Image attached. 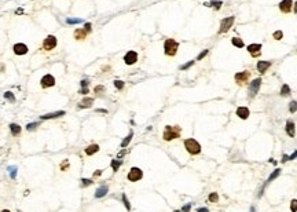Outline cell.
I'll return each instance as SVG.
<instances>
[{"instance_id": "1", "label": "cell", "mask_w": 297, "mask_h": 212, "mask_svg": "<svg viewBox=\"0 0 297 212\" xmlns=\"http://www.w3.org/2000/svg\"><path fill=\"white\" fill-rule=\"evenodd\" d=\"M178 48H179V43L176 40H173V39H167L164 41V51H165V55H168V57L176 55Z\"/></svg>"}, {"instance_id": "2", "label": "cell", "mask_w": 297, "mask_h": 212, "mask_svg": "<svg viewBox=\"0 0 297 212\" xmlns=\"http://www.w3.org/2000/svg\"><path fill=\"white\" fill-rule=\"evenodd\" d=\"M179 136H180V127H170V125L165 127L164 136H162L164 140H172Z\"/></svg>"}, {"instance_id": "3", "label": "cell", "mask_w": 297, "mask_h": 212, "mask_svg": "<svg viewBox=\"0 0 297 212\" xmlns=\"http://www.w3.org/2000/svg\"><path fill=\"white\" fill-rule=\"evenodd\" d=\"M184 147H186V150L190 154H198L201 151V145L195 139H193V138L184 140Z\"/></svg>"}, {"instance_id": "4", "label": "cell", "mask_w": 297, "mask_h": 212, "mask_svg": "<svg viewBox=\"0 0 297 212\" xmlns=\"http://www.w3.org/2000/svg\"><path fill=\"white\" fill-rule=\"evenodd\" d=\"M234 21H235V18H234V17H227V18H223L222 22H220V29H219L220 35H222V33L228 32V30L231 29V26H233Z\"/></svg>"}, {"instance_id": "5", "label": "cell", "mask_w": 297, "mask_h": 212, "mask_svg": "<svg viewBox=\"0 0 297 212\" xmlns=\"http://www.w3.org/2000/svg\"><path fill=\"white\" fill-rule=\"evenodd\" d=\"M261 85V79H255L252 83L249 84V88H248V94H249V98H253V96L257 95L258 90H260Z\"/></svg>"}, {"instance_id": "6", "label": "cell", "mask_w": 297, "mask_h": 212, "mask_svg": "<svg viewBox=\"0 0 297 212\" xmlns=\"http://www.w3.org/2000/svg\"><path fill=\"white\" fill-rule=\"evenodd\" d=\"M127 178H128V180H131V182H138L143 178V172H142L140 168L134 167V168H131V171L128 172V176H127Z\"/></svg>"}, {"instance_id": "7", "label": "cell", "mask_w": 297, "mask_h": 212, "mask_svg": "<svg viewBox=\"0 0 297 212\" xmlns=\"http://www.w3.org/2000/svg\"><path fill=\"white\" fill-rule=\"evenodd\" d=\"M57 47V37L55 36H47L46 39H44L43 41V48L47 50V51H51L52 48H55Z\"/></svg>"}, {"instance_id": "8", "label": "cell", "mask_w": 297, "mask_h": 212, "mask_svg": "<svg viewBox=\"0 0 297 212\" xmlns=\"http://www.w3.org/2000/svg\"><path fill=\"white\" fill-rule=\"evenodd\" d=\"M279 175H280V169H279V168H277V169H275L274 172H272L271 175L268 176V179H267V180H266V182H264V183H263V186H261V189H260V192H258L257 197H261V195H263V192H264V189H266V187H267V184H268L270 182H272V180H274V179H277V178H278V176H279Z\"/></svg>"}, {"instance_id": "9", "label": "cell", "mask_w": 297, "mask_h": 212, "mask_svg": "<svg viewBox=\"0 0 297 212\" xmlns=\"http://www.w3.org/2000/svg\"><path fill=\"white\" fill-rule=\"evenodd\" d=\"M249 77H250V73L248 70H244V72H238V73L235 74V81H237V84H239V85H242V84H245V83L249 80Z\"/></svg>"}, {"instance_id": "10", "label": "cell", "mask_w": 297, "mask_h": 212, "mask_svg": "<svg viewBox=\"0 0 297 212\" xmlns=\"http://www.w3.org/2000/svg\"><path fill=\"white\" fill-rule=\"evenodd\" d=\"M40 84H41V87H43V88H48V87H52V85H55L54 76H52V74H46V76H43Z\"/></svg>"}, {"instance_id": "11", "label": "cell", "mask_w": 297, "mask_h": 212, "mask_svg": "<svg viewBox=\"0 0 297 212\" xmlns=\"http://www.w3.org/2000/svg\"><path fill=\"white\" fill-rule=\"evenodd\" d=\"M124 62L127 65H134V63L138 62V54L135 51H128L125 55H124Z\"/></svg>"}, {"instance_id": "12", "label": "cell", "mask_w": 297, "mask_h": 212, "mask_svg": "<svg viewBox=\"0 0 297 212\" xmlns=\"http://www.w3.org/2000/svg\"><path fill=\"white\" fill-rule=\"evenodd\" d=\"M66 112L65 110H58V112H52V113H47V114H43L41 116V120H51V118H58V117H62L65 116Z\"/></svg>"}, {"instance_id": "13", "label": "cell", "mask_w": 297, "mask_h": 212, "mask_svg": "<svg viewBox=\"0 0 297 212\" xmlns=\"http://www.w3.org/2000/svg\"><path fill=\"white\" fill-rule=\"evenodd\" d=\"M292 6H293V2H292V0H282L278 7H279V10L282 11V13L288 14L292 11Z\"/></svg>"}, {"instance_id": "14", "label": "cell", "mask_w": 297, "mask_h": 212, "mask_svg": "<svg viewBox=\"0 0 297 212\" xmlns=\"http://www.w3.org/2000/svg\"><path fill=\"white\" fill-rule=\"evenodd\" d=\"M246 50L249 51V54L252 55V57H258V55L261 54L260 52L261 44H249V46L246 47Z\"/></svg>"}, {"instance_id": "15", "label": "cell", "mask_w": 297, "mask_h": 212, "mask_svg": "<svg viewBox=\"0 0 297 212\" xmlns=\"http://www.w3.org/2000/svg\"><path fill=\"white\" fill-rule=\"evenodd\" d=\"M14 52H15L16 55H25L26 54L29 50H28V46L26 44H24V43H16L15 46H14Z\"/></svg>"}, {"instance_id": "16", "label": "cell", "mask_w": 297, "mask_h": 212, "mask_svg": "<svg viewBox=\"0 0 297 212\" xmlns=\"http://www.w3.org/2000/svg\"><path fill=\"white\" fill-rule=\"evenodd\" d=\"M237 116H238L239 118H242V120H246L248 117H249V109H248L246 106H241L237 109Z\"/></svg>"}, {"instance_id": "17", "label": "cell", "mask_w": 297, "mask_h": 212, "mask_svg": "<svg viewBox=\"0 0 297 212\" xmlns=\"http://www.w3.org/2000/svg\"><path fill=\"white\" fill-rule=\"evenodd\" d=\"M107 192H109V187H107L106 184H102V186H99L98 189H96V192H95V197H96V198H102V197H105V195L107 194Z\"/></svg>"}, {"instance_id": "18", "label": "cell", "mask_w": 297, "mask_h": 212, "mask_svg": "<svg viewBox=\"0 0 297 212\" xmlns=\"http://www.w3.org/2000/svg\"><path fill=\"white\" fill-rule=\"evenodd\" d=\"M92 105H94V98H88V96H85V98L79 103V107H80V109H85V107H91Z\"/></svg>"}, {"instance_id": "19", "label": "cell", "mask_w": 297, "mask_h": 212, "mask_svg": "<svg viewBox=\"0 0 297 212\" xmlns=\"http://www.w3.org/2000/svg\"><path fill=\"white\" fill-rule=\"evenodd\" d=\"M270 66H271V62H268V61H260V62H257V70L260 73H266V70Z\"/></svg>"}, {"instance_id": "20", "label": "cell", "mask_w": 297, "mask_h": 212, "mask_svg": "<svg viewBox=\"0 0 297 212\" xmlns=\"http://www.w3.org/2000/svg\"><path fill=\"white\" fill-rule=\"evenodd\" d=\"M286 132L290 138H293L296 135V127H294V123L293 121H288L286 123Z\"/></svg>"}, {"instance_id": "21", "label": "cell", "mask_w": 297, "mask_h": 212, "mask_svg": "<svg viewBox=\"0 0 297 212\" xmlns=\"http://www.w3.org/2000/svg\"><path fill=\"white\" fill-rule=\"evenodd\" d=\"M85 37H87L85 29H76L74 30V39H76V40H85Z\"/></svg>"}, {"instance_id": "22", "label": "cell", "mask_w": 297, "mask_h": 212, "mask_svg": "<svg viewBox=\"0 0 297 212\" xmlns=\"http://www.w3.org/2000/svg\"><path fill=\"white\" fill-rule=\"evenodd\" d=\"M98 150H99V146L98 145H90L87 149H85V154H88V156H92V154H95Z\"/></svg>"}, {"instance_id": "23", "label": "cell", "mask_w": 297, "mask_h": 212, "mask_svg": "<svg viewBox=\"0 0 297 212\" xmlns=\"http://www.w3.org/2000/svg\"><path fill=\"white\" fill-rule=\"evenodd\" d=\"M10 131L14 136H16V135L21 134V127H19L18 124H10Z\"/></svg>"}, {"instance_id": "24", "label": "cell", "mask_w": 297, "mask_h": 212, "mask_svg": "<svg viewBox=\"0 0 297 212\" xmlns=\"http://www.w3.org/2000/svg\"><path fill=\"white\" fill-rule=\"evenodd\" d=\"M132 136H134V132H129L128 135H127L125 138H124V140L121 142V147H127V146L129 145V142H131V139H132Z\"/></svg>"}, {"instance_id": "25", "label": "cell", "mask_w": 297, "mask_h": 212, "mask_svg": "<svg viewBox=\"0 0 297 212\" xmlns=\"http://www.w3.org/2000/svg\"><path fill=\"white\" fill-rule=\"evenodd\" d=\"M231 43H233V46L238 47V48H242V47L245 46V44H244V40H241L239 37H233V39H231Z\"/></svg>"}, {"instance_id": "26", "label": "cell", "mask_w": 297, "mask_h": 212, "mask_svg": "<svg viewBox=\"0 0 297 212\" xmlns=\"http://www.w3.org/2000/svg\"><path fill=\"white\" fill-rule=\"evenodd\" d=\"M205 6H211V7H215L216 10H219L223 6V2H219V0H211V3H205Z\"/></svg>"}, {"instance_id": "27", "label": "cell", "mask_w": 297, "mask_h": 212, "mask_svg": "<svg viewBox=\"0 0 297 212\" xmlns=\"http://www.w3.org/2000/svg\"><path fill=\"white\" fill-rule=\"evenodd\" d=\"M289 94H290V87H289L288 84H283L282 88H280V95L286 96V95H289Z\"/></svg>"}, {"instance_id": "28", "label": "cell", "mask_w": 297, "mask_h": 212, "mask_svg": "<svg viewBox=\"0 0 297 212\" xmlns=\"http://www.w3.org/2000/svg\"><path fill=\"white\" fill-rule=\"evenodd\" d=\"M121 164H123V161H120V160H113V161H112V168H113V171H114V172H117L118 168L121 167Z\"/></svg>"}, {"instance_id": "29", "label": "cell", "mask_w": 297, "mask_h": 212, "mask_svg": "<svg viewBox=\"0 0 297 212\" xmlns=\"http://www.w3.org/2000/svg\"><path fill=\"white\" fill-rule=\"evenodd\" d=\"M4 98L7 99V101H10L11 103H14V102H15V96H14V94L10 92V91H6V92H4Z\"/></svg>"}, {"instance_id": "30", "label": "cell", "mask_w": 297, "mask_h": 212, "mask_svg": "<svg viewBox=\"0 0 297 212\" xmlns=\"http://www.w3.org/2000/svg\"><path fill=\"white\" fill-rule=\"evenodd\" d=\"M66 22L69 25H73V24H81L82 19L81 18H66Z\"/></svg>"}, {"instance_id": "31", "label": "cell", "mask_w": 297, "mask_h": 212, "mask_svg": "<svg viewBox=\"0 0 297 212\" xmlns=\"http://www.w3.org/2000/svg\"><path fill=\"white\" fill-rule=\"evenodd\" d=\"M208 200L211 201V203H217V201H219V194H217V193H211Z\"/></svg>"}, {"instance_id": "32", "label": "cell", "mask_w": 297, "mask_h": 212, "mask_svg": "<svg viewBox=\"0 0 297 212\" xmlns=\"http://www.w3.org/2000/svg\"><path fill=\"white\" fill-rule=\"evenodd\" d=\"M289 110H290V113L297 112V102L296 101H292L290 103H289Z\"/></svg>"}, {"instance_id": "33", "label": "cell", "mask_w": 297, "mask_h": 212, "mask_svg": "<svg viewBox=\"0 0 297 212\" xmlns=\"http://www.w3.org/2000/svg\"><path fill=\"white\" fill-rule=\"evenodd\" d=\"M38 125H40V123H29L26 125V129H28V131H35Z\"/></svg>"}, {"instance_id": "34", "label": "cell", "mask_w": 297, "mask_h": 212, "mask_svg": "<svg viewBox=\"0 0 297 212\" xmlns=\"http://www.w3.org/2000/svg\"><path fill=\"white\" fill-rule=\"evenodd\" d=\"M8 172H10V176L13 179L16 178V167H8Z\"/></svg>"}, {"instance_id": "35", "label": "cell", "mask_w": 297, "mask_h": 212, "mask_svg": "<svg viewBox=\"0 0 297 212\" xmlns=\"http://www.w3.org/2000/svg\"><path fill=\"white\" fill-rule=\"evenodd\" d=\"M114 87L117 88V90H123V88H124V81H121V80H114Z\"/></svg>"}, {"instance_id": "36", "label": "cell", "mask_w": 297, "mask_h": 212, "mask_svg": "<svg viewBox=\"0 0 297 212\" xmlns=\"http://www.w3.org/2000/svg\"><path fill=\"white\" fill-rule=\"evenodd\" d=\"M193 65H194V61H189L187 63H184V65H182V66H180V70H186V69L191 68Z\"/></svg>"}, {"instance_id": "37", "label": "cell", "mask_w": 297, "mask_h": 212, "mask_svg": "<svg viewBox=\"0 0 297 212\" xmlns=\"http://www.w3.org/2000/svg\"><path fill=\"white\" fill-rule=\"evenodd\" d=\"M274 39L275 40H280V39L283 37V33H282V30H277V32H274Z\"/></svg>"}, {"instance_id": "38", "label": "cell", "mask_w": 297, "mask_h": 212, "mask_svg": "<svg viewBox=\"0 0 297 212\" xmlns=\"http://www.w3.org/2000/svg\"><path fill=\"white\" fill-rule=\"evenodd\" d=\"M123 203H124V205H125V208L129 211V209H131V204H129V201H128V198H127L125 194H123Z\"/></svg>"}, {"instance_id": "39", "label": "cell", "mask_w": 297, "mask_h": 212, "mask_svg": "<svg viewBox=\"0 0 297 212\" xmlns=\"http://www.w3.org/2000/svg\"><path fill=\"white\" fill-rule=\"evenodd\" d=\"M290 209H292V212H297V200L290 201Z\"/></svg>"}, {"instance_id": "40", "label": "cell", "mask_w": 297, "mask_h": 212, "mask_svg": "<svg viewBox=\"0 0 297 212\" xmlns=\"http://www.w3.org/2000/svg\"><path fill=\"white\" fill-rule=\"evenodd\" d=\"M208 52H209V50H204V51L201 52V54L197 57V59H198V61H201V59H202V58H205L206 55H208Z\"/></svg>"}, {"instance_id": "41", "label": "cell", "mask_w": 297, "mask_h": 212, "mask_svg": "<svg viewBox=\"0 0 297 212\" xmlns=\"http://www.w3.org/2000/svg\"><path fill=\"white\" fill-rule=\"evenodd\" d=\"M81 183L82 186H90V184H92V180L91 179H81Z\"/></svg>"}, {"instance_id": "42", "label": "cell", "mask_w": 297, "mask_h": 212, "mask_svg": "<svg viewBox=\"0 0 297 212\" xmlns=\"http://www.w3.org/2000/svg\"><path fill=\"white\" fill-rule=\"evenodd\" d=\"M94 91H95V94H101V92H103V91H105V87H103V85H98V87H95V90H94Z\"/></svg>"}, {"instance_id": "43", "label": "cell", "mask_w": 297, "mask_h": 212, "mask_svg": "<svg viewBox=\"0 0 297 212\" xmlns=\"http://www.w3.org/2000/svg\"><path fill=\"white\" fill-rule=\"evenodd\" d=\"M190 209H191V204H186V205L182 208V212H190Z\"/></svg>"}, {"instance_id": "44", "label": "cell", "mask_w": 297, "mask_h": 212, "mask_svg": "<svg viewBox=\"0 0 297 212\" xmlns=\"http://www.w3.org/2000/svg\"><path fill=\"white\" fill-rule=\"evenodd\" d=\"M91 28H92V25H91L90 22H87V24L84 25V29H85V32H87V33H88V32H91Z\"/></svg>"}, {"instance_id": "45", "label": "cell", "mask_w": 297, "mask_h": 212, "mask_svg": "<svg viewBox=\"0 0 297 212\" xmlns=\"http://www.w3.org/2000/svg\"><path fill=\"white\" fill-rule=\"evenodd\" d=\"M80 84H81V88H88V80H82Z\"/></svg>"}, {"instance_id": "46", "label": "cell", "mask_w": 297, "mask_h": 212, "mask_svg": "<svg viewBox=\"0 0 297 212\" xmlns=\"http://www.w3.org/2000/svg\"><path fill=\"white\" fill-rule=\"evenodd\" d=\"M80 94H82V95H87V94H88V88H81V90H80Z\"/></svg>"}, {"instance_id": "47", "label": "cell", "mask_w": 297, "mask_h": 212, "mask_svg": "<svg viewBox=\"0 0 297 212\" xmlns=\"http://www.w3.org/2000/svg\"><path fill=\"white\" fill-rule=\"evenodd\" d=\"M68 160H65V164H63V162H62V164H61V168H62V169H66V168H68Z\"/></svg>"}, {"instance_id": "48", "label": "cell", "mask_w": 297, "mask_h": 212, "mask_svg": "<svg viewBox=\"0 0 297 212\" xmlns=\"http://www.w3.org/2000/svg\"><path fill=\"white\" fill-rule=\"evenodd\" d=\"M296 157H297V150L294 151V153L292 154V156H289V160H294V158H296Z\"/></svg>"}, {"instance_id": "49", "label": "cell", "mask_w": 297, "mask_h": 212, "mask_svg": "<svg viewBox=\"0 0 297 212\" xmlns=\"http://www.w3.org/2000/svg\"><path fill=\"white\" fill-rule=\"evenodd\" d=\"M197 212H209V209L208 208H198Z\"/></svg>"}, {"instance_id": "50", "label": "cell", "mask_w": 297, "mask_h": 212, "mask_svg": "<svg viewBox=\"0 0 297 212\" xmlns=\"http://www.w3.org/2000/svg\"><path fill=\"white\" fill-rule=\"evenodd\" d=\"M99 175H102V171L101 169H96L95 172H94V176H99Z\"/></svg>"}, {"instance_id": "51", "label": "cell", "mask_w": 297, "mask_h": 212, "mask_svg": "<svg viewBox=\"0 0 297 212\" xmlns=\"http://www.w3.org/2000/svg\"><path fill=\"white\" fill-rule=\"evenodd\" d=\"M288 160H289V156H286V154H285V156L282 157V161H283V162H286Z\"/></svg>"}, {"instance_id": "52", "label": "cell", "mask_w": 297, "mask_h": 212, "mask_svg": "<svg viewBox=\"0 0 297 212\" xmlns=\"http://www.w3.org/2000/svg\"><path fill=\"white\" fill-rule=\"evenodd\" d=\"M249 212H256V209H255V206H250V209H249Z\"/></svg>"}, {"instance_id": "53", "label": "cell", "mask_w": 297, "mask_h": 212, "mask_svg": "<svg viewBox=\"0 0 297 212\" xmlns=\"http://www.w3.org/2000/svg\"><path fill=\"white\" fill-rule=\"evenodd\" d=\"M294 13H297V2L294 3Z\"/></svg>"}, {"instance_id": "54", "label": "cell", "mask_w": 297, "mask_h": 212, "mask_svg": "<svg viewBox=\"0 0 297 212\" xmlns=\"http://www.w3.org/2000/svg\"><path fill=\"white\" fill-rule=\"evenodd\" d=\"M2 212H10V211H8V209H3Z\"/></svg>"}]
</instances>
